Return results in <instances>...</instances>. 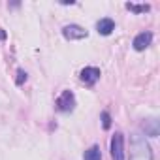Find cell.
Here are the masks:
<instances>
[{
    "mask_svg": "<svg viewBox=\"0 0 160 160\" xmlns=\"http://www.w3.org/2000/svg\"><path fill=\"white\" fill-rule=\"evenodd\" d=\"M130 149V160H152V149L141 134L132 136Z\"/></svg>",
    "mask_w": 160,
    "mask_h": 160,
    "instance_id": "6da1fadb",
    "label": "cell"
},
{
    "mask_svg": "<svg viewBox=\"0 0 160 160\" xmlns=\"http://www.w3.org/2000/svg\"><path fill=\"white\" fill-rule=\"evenodd\" d=\"M111 160H124V136L121 132H115L109 143Z\"/></svg>",
    "mask_w": 160,
    "mask_h": 160,
    "instance_id": "7a4b0ae2",
    "label": "cell"
},
{
    "mask_svg": "<svg viewBox=\"0 0 160 160\" xmlns=\"http://www.w3.org/2000/svg\"><path fill=\"white\" fill-rule=\"evenodd\" d=\"M75 108V94L72 91H62L60 96L57 98V109L62 113H70Z\"/></svg>",
    "mask_w": 160,
    "mask_h": 160,
    "instance_id": "3957f363",
    "label": "cell"
},
{
    "mask_svg": "<svg viewBox=\"0 0 160 160\" xmlns=\"http://www.w3.org/2000/svg\"><path fill=\"white\" fill-rule=\"evenodd\" d=\"M62 36L66 40H83V38L89 36V32L83 27H79V25H66L62 28Z\"/></svg>",
    "mask_w": 160,
    "mask_h": 160,
    "instance_id": "277c9868",
    "label": "cell"
},
{
    "mask_svg": "<svg viewBox=\"0 0 160 160\" xmlns=\"http://www.w3.org/2000/svg\"><path fill=\"white\" fill-rule=\"evenodd\" d=\"M79 79L85 83V85H94L98 79H100V68H96V66H87V68H83L81 70V73H79Z\"/></svg>",
    "mask_w": 160,
    "mask_h": 160,
    "instance_id": "5b68a950",
    "label": "cell"
},
{
    "mask_svg": "<svg viewBox=\"0 0 160 160\" xmlns=\"http://www.w3.org/2000/svg\"><path fill=\"white\" fill-rule=\"evenodd\" d=\"M151 42H152V32H149V30H145V32H139L136 38H134V49L136 51H145L149 45H151Z\"/></svg>",
    "mask_w": 160,
    "mask_h": 160,
    "instance_id": "8992f818",
    "label": "cell"
},
{
    "mask_svg": "<svg viewBox=\"0 0 160 160\" xmlns=\"http://www.w3.org/2000/svg\"><path fill=\"white\" fill-rule=\"evenodd\" d=\"M141 130L145 132V136L156 138L160 134V121L158 119H145L143 124H141Z\"/></svg>",
    "mask_w": 160,
    "mask_h": 160,
    "instance_id": "52a82bcc",
    "label": "cell"
},
{
    "mask_svg": "<svg viewBox=\"0 0 160 160\" xmlns=\"http://www.w3.org/2000/svg\"><path fill=\"white\" fill-rule=\"evenodd\" d=\"M96 30H98V34H102V36H109V34L115 30V21H113L111 17H104V19H100V21L96 23Z\"/></svg>",
    "mask_w": 160,
    "mask_h": 160,
    "instance_id": "ba28073f",
    "label": "cell"
},
{
    "mask_svg": "<svg viewBox=\"0 0 160 160\" xmlns=\"http://www.w3.org/2000/svg\"><path fill=\"white\" fill-rule=\"evenodd\" d=\"M83 158H85V160H102V152H100V147H98V145H92L91 149H87V151H85Z\"/></svg>",
    "mask_w": 160,
    "mask_h": 160,
    "instance_id": "9c48e42d",
    "label": "cell"
},
{
    "mask_svg": "<svg viewBox=\"0 0 160 160\" xmlns=\"http://www.w3.org/2000/svg\"><path fill=\"white\" fill-rule=\"evenodd\" d=\"M126 10H130L134 13H145V12L151 10V6L149 4H134V2H128L126 4Z\"/></svg>",
    "mask_w": 160,
    "mask_h": 160,
    "instance_id": "30bf717a",
    "label": "cell"
},
{
    "mask_svg": "<svg viewBox=\"0 0 160 160\" xmlns=\"http://www.w3.org/2000/svg\"><path fill=\"white\" fill-rule=\"evenodd\" d=\"M25 81H27V72H25V70H17V79H15V83L21 87Z\"/></svg>",
    "mask_w": 160,
    "mask_h": 160,
    "instance_id": "8fae6325",
    "label": "cell"
},
{
    "mask_svg": "<svg viewBox=\"0 0 160 160\" xmlns=\"http://www.w3.org/2000/svg\"><path fill=\"white\" fill-rule=\"evenodd\" d=\"M102 124H104V128H106V130L111 126V117H109V113H108V111H104V113H102Z\"/></svg>",
    "mask_w": 160,
    "mask_h": 160,
    "instance_id": "7c38bea8",
    "label": "cell"
},
{
    "mask_svg": "<svg viewBox=\"0 0 160 160\" xmlns=\"http://www.w3.org/2000/svg\"><path fill=\"white\" fill-rule=\"evenodd\" d=\"M4 38H6V32H4L2 28H0V40H4Z\"/></svg>",
    "mask_w": 160,
    "mask_h": 160,
    "instance_id": "4fadbf2b",
    "label": "cell"
}]
</instances>
